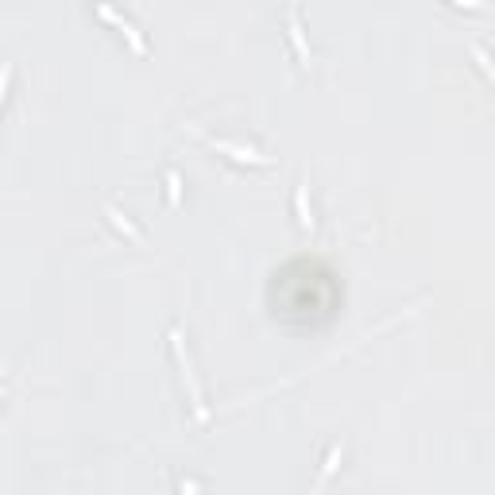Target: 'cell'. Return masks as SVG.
Returning a JSON list of instances; mask_svg holds the SVG:
<instances>
[{
    "label": "cell",
    "mask_w": 495,
    "mask_h": 495,
    "mask_svg": "<svg viewBox=\"0 0 495 495\" xmlns=\"http://www.w3.org/2000/svg\"><path fill=\"white\" fill-rule=\"evenodd\" d=\"M170 348H175V360H178V368H182V379H186V387H190L193 406H198V422H205L209 414H205V406H202V387H198V379H193L190 356H186V348H182V333H178V329H170Z\"/></svg>",
    "instance_id": "cell-1"
},
{
    "label": "cell",
    "mask_w": 495,
    "mask_h": 495,
    "mask_svg": "<svg viewBox=\"0 0 495 495\" xmlns=\"http://www.w3.org/2000/svg\"><path fill=\"white\" fill-rule=\"evenodd\" d=\"M193 132L202 135L209 147H217V152H225V155H232L236 163H260V167H267L271 163V155H260L256 147H240V143H232V140H217V135H205L202 128H193Z\"/></svg>",
    "instance_id": "cell-2"
},
{
    "label": "cell",
    "mask_w": 495,
    "mask_h": 495,
    "mask_svg": "<svg viewBox=\"0 0 495 495\" xmlns=\"http://www.w3.org/2000/svg\"><path fill=\"white\" fill-rule=\"evenodd\" d=\"M97 16H101V20H105V24H112V27H117V31H120V35H124V39H128V43H132V51H135V54H147V43H143V35H140V31H135V27H132V24H128V20H124V16H117V12H112V8H109V4H105V0H101V4H97Z\"/></svg>",
    "instance_id": "cell-3"
},
{
    "label": "cell",
    "mask_w": 495,
    "mask_h": 495,
    "mask_svg": "<svg viewBox=\"0 0 495 495\" xmlns=\"http://www.w3.org/2000/svg\"><path fill=\"white\" fill-rule=\"evenodd\" d=\"M286 24H290V43L298 47V59H302V66H310L313 62V54H310V47H306V35H302V20H298V8H286Z\"/></svg>",
    "instance_id": "cell-4"
},
{
    "label": "cell",
    "mask_w": 495,
    "mask_h": 495,
    "mask_svg": "<svg viewBox=\"0 0 495 495\" xmlns=\"http://www.w3.org/2000/svg\"><path fill=\"white\" fill-rule=\"evenodd\" d=\"M105 213H109V217H112V225H117V228H120V232H124V236H132L135 244H143V232H140V228H135L132 221L124 217V213L117 209V205H109V209H105Z\"/></svg>",
    "instance_id": "cell-5"
},
{
    "label": "cell",
    "mask_w": 495,
    "mask_h": 495,
    "mask_svg": "<svg viewBox=\"0 0 495 495\" xmlns=\"http://www.w3.org/2000/svg\"><path fill=\"white\" fill-rule=\"evenodd\" d=\"M294 205H298V221H302V228H313V217L306 213V178L298 182V193H294Z\"/></svg>",
    "instance_id": "cell-6"
},
{
    "label": "cell",
    "mask_w": 495,
    "mask_h": 495,
    "mask_svg": "<svg viewBox=\"0 0 495 495\" xmlns=\"http://www.w3.org/2000/svg\"><path fill=\"white\" fill-rule=\"evenodd\" d=\"M472 54H476V59H480V66L487 70V77H495V62H492V59H487V54H484V47H476V43H472Z\"/></svg>",
    "instance_id": "cell-7"
},
{
    "label": "cell",
    "mask_w": 495,
    "mask_h": 495,
    "mask_svg": "<svg viewBox=\"0 0 495 495\" xmlns=\"http://www.w3.org/2000/svg\"><path fill=\"white\" fill-rule=\"evenodd\" d=\"M461 8H480V0H457Z\"/></svg>",
    "instance_id": "cell-8"
}]
</instances>
